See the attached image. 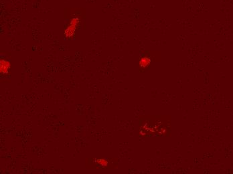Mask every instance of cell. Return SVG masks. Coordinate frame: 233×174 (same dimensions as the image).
<instances>
[{"mask_svg": "<svg viewBox=\"0 0 233 174\" xmlns=\"http://www.w3.org/2000/svg\"><path fill=\"white\" fill-rule=\"evenodd\" d=\"M79 23L80 20L79 18H77V17H74V18L71 19L69 24L68 25L66 29H65L64 32V36L66 38L70 39L74 37Z\"/></svg>", "mask_w": 233, "mask_h": 174, "instance_id": "6da1fadb", "label": "cell"}, {"mask_svg": "<svg viewBox=\"0 0 233 174\" xmlns=\"http://www.w3.org/2000/svg\"><path fill=\"white\" fill-rule=\"evenodd\" d=\"M11 68V64L8 60L2 59L0 60V72L2 74H8Z\"/></svg>", "mask_w": 233, "mask_h": 174, "instance_id": "7a4b0ae2", "label": "cell"}, {"mask_svg": "<svg viewBox=\"0 0 233 174\" xmlns=\"http://www.w3.org/2000/svg\"><path fill=\"white\" fill-rule=\"evenodd\" d=\"M150 63V60L148 58H142V59L140 60L139 61V64L142 67H146Z\"/></svg>", "mask_w": 233, "mask_h": 174, "instance_id": "3957f363", "label": "cell"}, {"mask_svg": "<svg viewBox=\"0 0 233 174\" xmlns=\"http://www.w3.org/2000/svg\"><path fill=\"white\" fill-rule=\"evenodd\" d=\"M97 163H98L99 165H101L102 167L107 166L108 165L107 161V160L104 159H97Z\"/></svg>", "mask_w": 233, "mask_h": 174, "instance_id": "277c9868", "label": "cell"}]
</instances>
